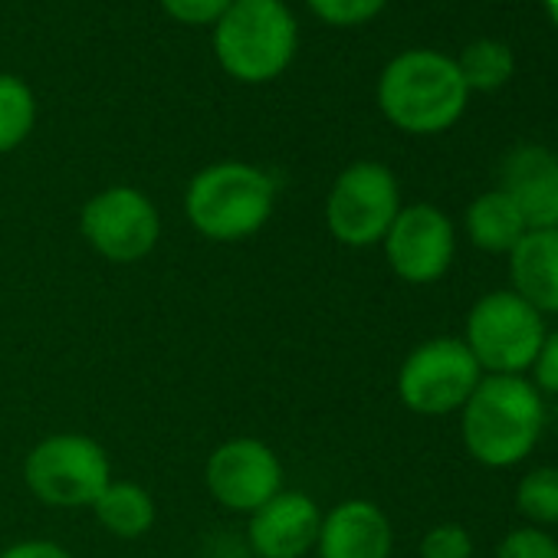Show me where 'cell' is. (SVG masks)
Returning a JSON list of instances; mask_svg holds the SVG:
<instances>
[{
	"label": "cell",
	"instance_id": "cell-1",
	"mask_svg": "<svg viewBox=\"0 0 558 558\" xmlns=\"http://www.w3.org/2000/svg\"><path fill=\"white\" fill-rule=\"evenodd\" d=\"M545 417V398L525 375H483L460 408V440L480 466L509 470L535 453Z\"/></svg>",
	"mask_w": 558,
	"mask_h": 558
},
{
	"label": "cell",
	"instance_id": "cell-2",
	"mask_svg": "<svg viewBox=\"0 0 558 558\" xmlns=\"http://www.w3.org/2000/svg\"><path fill=\"white\" fill-rule=\"evenodd\" d=\"M375 99L391 129L427 138L450 132L463 119L470 89L453 57L437 50H404L385 63Z\"/></svg>",
	"mask_w": 558,
	"mask_h": 558
},
{
	"label": "cell",
	"instance_id": "cell-3",
	"mask_svg": "<svg viewBox=\"0 0 558 558\" xmlns=\"http://www.w3.org/2000/svg\"><path fill=\"white\" fill-rule=\"evenodd\" d=\"M276 210V181L253 161L204 165L184 187V217L210 243H243L256 236Z\"/></svg>",
	"mask_w": 558,
	"mask_h": 558
},
{
	"label": "cell",
	"instance_id": "cell-4",
	"mask_svg": "<svg viewBox=\"0 0 558 558\" xmlns=\"http://www.w3.org/2000/svg\"><path fill=\"white\" fill-rule=\"evenodd\" d=\"M210 31L217 66L243 86L279 80L300 53V21L287 0H233Z\"/></svg>",
	"mask_w": 558,
	"mask_h": 558
},
{
	"label": "cell",
	"instance_id": "cell-5",
	"mask_svg": "<svg viewBox=\"0 0 558 558\" xmlns=\"http://www.w3.org/2000/svg\"><path fill=\"white\" fill-rule=\"evenodd\" d=\"M24 483L50 509H89L112 483V460L89 434H47L24 457Z\"/></svg>",
	"mask_w": 558,
	"mask_h": 558
},
{
	"label": "cell",
	"instance_id": "cell-6",
	"mask_svg": "<svg viewBox=\"0 0 558 558\" xmlns=\"http://www.w3.org/2000/svg\"><path fill=\"white\" fill-rule=\"evenodd\" d=\"M548 336L545 316L512 290L480 296L463 323V345L483 375H525Z\"/></svg>",
	"mask_w": 558,
	"mask_h": 558
},
{
	"label": "cell",
	"instance_id": "cell-7",
	"mask_svg": "<svg viewBox=\"0 0 558 558\" xmlns=\"http://www.w3.org/2000/svg\"><path fill=\"white\" fill-rule=\"evenodd\" d=\"M401 207L398 174L381 161L362 158L336 174L326 194V230L339 246L372 250L381 246Z\"/></svg>",
	"mask_w": 558,
	"mask_h": 558
},
{
	"label": "cell",
	"instance_id": "cell-8",
	"mask_svg": "<svg viewBox=\"0 0 558 558\" xmlns=\"http://www.w3.org/2000/svg\"><path fill=\"white\" fill-rule=\"evenodd\" d=\"M483 372L460 336H434L414 345L395 378L398 401L421 417L460 414Z\"/></svg>",
	"mask_w": 558,
	"mask_h": 558
},
{
	"label": "cell",
	"instance_id": "cell-9",
	"mask_svg": "<svg viewBox=\"0 0 558 558\" xmlns=\"http://www.w3.org/2000/svg\"><path fill=\"white\" fill-rule=\"evenodd\" d=\"M161 214L155 201L132 184L96 191L80 210V233L89 250L109 263H142L161 243Z\"/></svg>",
	"mask_w": 558,
	"mask_h": 558
},
{
	"label": "cell",
	"instance_id": "cell-10",
	"mask_svg": "<svg viewBox=\"0 0 558 558\" xmlns=\"http://www.w3.org/2000/svg\"><path fill=\"white\" fill-rule=\"evenodd\" d=\"M391 272L408 287H430L457 259V227L437 204H404L381 240Z\"/></svg>",
	"mask_w": 558,
	"mask_h": 558
},
{
	"label": "cell",
	"instance_id": "cell-11",
	"mask_svg": "<svg viewBox=\"0 0 558 558\" xmlns=\"http://www.w3.org/2000/svg\"><path fill=\"white\" fill-rule=\"evenodd\" d=\"M283 480V460L259 437H230L217 444L204 463V486L210 499L236 515L256 512L279 489H287Z\"/></svg>",
	"mask_w": 558,
	"mask_h": 558
},
{
	"label": "cell",
	"instance_id": "cell-12",
	"mask_svg": "<svg viewBox=\"0 0 558 558\" xmlns=\"http://www.w3.org/2000/svg\"><path fill=\"white\" fill-rule=\"evenodd\" d=\"M323 525L319 502L303 489H279L246 515V548L253 558H310Z\"/></svg>",
	"mask_w": 558,
	"mask_h": 558
},
{
	"label": "cell",
	"instance_id": "cell-13",
	"mask_svg": "<svg viewBox=\"0 0 558 558\" xmlns=\"http://www.w3.org/2000/svg\"><path fill=\"white\" fill-rule=\"evenodd\" d=\"M316 558H391L395 525L372 499H342L323 512Z\"/></svg>",
	"mask_w": 558,
	"mask_h": 558
},
{
	"label": "cell",
	"instance_id": "cell-14",
	"mask_svg": "<svg viewBox=\"0 0 558 558\" xmlns=\"http://www.w3.org/2000/svg\"><path fill=\"white\" fill-rule=\"evenodd\" d=\"M499 191L532 227H558V155L545 145H515L499 168Z\"/></svg>",
	"mask_w": 558,
	"mask_h": 558
},
{
	"label": "cell",
	"instance_id": "cell-15",
	"mask_svg": "<svg viewBox=\"0 0 558 558\" xmlns=\"http://www.w3.org/2000/svg\"><path fill=\"white\" fill-rule=\"evenodd\" d=\"M509 290L542 316H558V227H532L506 256Z\"/></svg>",
	"mask_w": 558,
	"mask_h": 558
},
{
	"label": "cell",
	"instance_id": "cell-16",
	"mask_svg": "<svg viewBox=\"0 0 558 558\" xmlns=\"http://www.w3.org/2000/svg\"><path fill=\"white\" fill-rule=\"evenodd\" d=\"M463 230H466V240L480 253L509 256L512 246L525 236L529 223L506 191L489 187L470 201V207L463 214Z\"/></svg>",
	"mask_w": 558,
	"mask_h": 558
},
{
	"label": "cell",
	"instance_id": "cell-17",
	"mask_svg": "<svg viewBox=\"0 0 558 558\" xmlns=\"http://www.w3.org/2000/svg\"><path fill=\"white\" fill-rule=\"evenodd\" d=\"M96 522L116 535V538H125V542H135V538H145L155 522H158V502L155 496L132 483V480H112L99 496L96 502L89 506Z\"/></svg>",
	"mask_w": 558,
	"mask_h": 558
},
{
	"label": "cell",
	"instance_id": "cell-18",
	"mask_svg": "<svg viewBox=\"0 0 558 558\" xmlns=\"http://www.w3.org/2000/svg\"><path fill=\"white\" fill-rule=\"evenodd\" d=\"M37 93L27 80L0 70V155L17 151L37 129Z\"/></svg>",
	"mask_w": 558,
	"mask_h": 558
},
{
	"label": "cell",
	"instance_id": "cell-19",
	"mask_svg": "<svg viewBox=\"0 0 558 558\" xmlns=\"http://www.w3.org/2000/svg\"><path fill=\"white\" fill-rule=\"evenodd\" d=\"M457 66L470 93H496L512 80L515 53L509 50V44L483 37L466 44V50L457 57Z\"/></svg>",
	"mask_w": 558,
	"mask_h": 558
},
{
	"label": "cell",
	"instance_id": "cell-20",
	"mask_svg": "<svg viewBox=\"0 0 558 558\" xmlns=\"http://www.w3.org/2000/svg\"><path fill=\"white\" fill-rule=\"evenodd\" d=\"M515 509L525 525L555 529L558 525V466L542 463L519 476L515 483Z\"/></svg>",
	"mask_w": 558,
	"mask_h": 558
},
{
	"label": "cell",
	"instance_id": "cell-21",
	"mask_svg": "<svg viewBox=\"0 0 558 558\" xmlns=\"http://www.w3.org/2000/svg\"><path fill=\"white\" fill-rule=\"evenodd\" d=\"M306 8L316 21L336 31H355L381 17L388 0H306Z\"/></svg>",
	"mask_w": 558,
	"mask_h": 558
},
{
	"label": "cell",
	"instance_id": "cell-22",
	"mask_svg": "<svg viewBox=\"0 0 558 558\" xmlns=\"http://www.w3.org/2000/svg\"><path fill=\"white\" fill-rule=\"evenodd\" d=\"M417 558H476V545L466 525L437 522L424 532L417 545Z\"/></svg>",
	"mask_w": 558,
	"mask_h": 558
},
{
	"label": "cell",
	"instance_id": "cell-23",
	"mask_svg": "<svg viewBox=\"0 0 558 558\" xmlns=\"http://www.w3.org/2000/svg\"><path fill=\"white\" fill-rule=\"evenodd\" d=\"M493 558H558V538L548 529L522 522L499 538Z\"/></svg>",
	"mask_w": 558,
	"mask_h": 558
},
{
	"label": "cell",
	"instance_id": "cell-24",
	"mask_svg": "<svg viewBox=\"0 0 558 558\" xmlns=\"http://www.w3.org/2000/svg\"><path fill=\"white\" fill-rule=\"evenodd\" d=\"M158 4L181 27H214L233 0H158Z\"/></svg>",
	"mask_w": 558,
	"mask_h": 558
},
{
	"label": "cell",
	"instance_id": "cell-25",
	"mask_svg": "<svg viewBox=\"0 0 558 558\" xmlns=\"http://www.w3.org/2000/svg\"><path fill=\"white\" fill-rule=\"evenodd\" d=\"M529 381L542 391V398H558V329H548L532 368H529Z\"/></svg>",
	"mask_w": 558,
	"mask_h": 558
},
{
	"label": "cell",
	"instance_id": "cell-26",
	"mask_svg": "<svg viewBox=\"0 0 558 558\" xmlns=\"http://www.w3.org/2000/svg\"><path fill=\"white\" fill-rule=\"evenodd\" d=\"M0 558H76V555L53 538H21L11 542L8 548H0Z\"/></svg>",
	"mask_w": 558,
	"mask_h": 558
},
{
	"label": "cell",
	"instance_id": "cell-27",
	"mask_svg": "<svg viewBox=\"0 0 558 558\" xmlns=\"http://www.w3.org/2000/svg\"><path fill=\"white\" fill-rule=\"evenodd\" d=\"M542 4H545V14L551 17V24L558 27V0H542Z\"/></svg>",
	"mask_w": 558,
	"mask_h": 558
}]
</instances>
